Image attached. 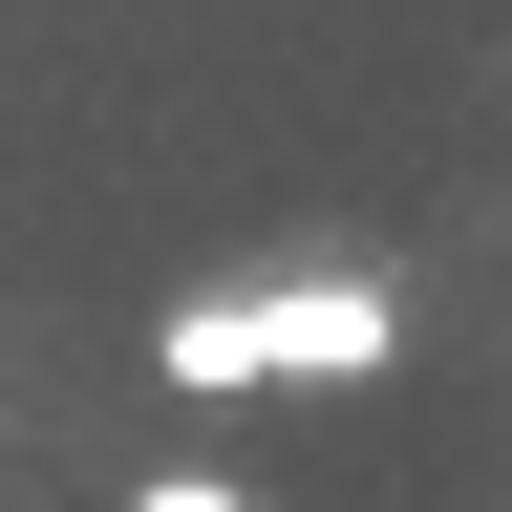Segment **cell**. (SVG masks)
<instances>
[{
	"label": "cell",
	"mask_w": 512,
	"mask_h": 512,
	"mask_svg": "<svg viewBox=\"0 0 512 512\" xmlns=\"http://www.w3.org/2000/svg\"><path fill=\"white\" fill-rule=\"evenodd\" d=\"M128 512H256L235 470H150V491H128Z\"/></svg>",
	"instance_id": "cell-2"
},
{
	"label": "cell",
	"mask_w": 512,
	"mask_h": 512,
	"mask_svg": "<svg viewBox=\"0 0 512 512\" xmlns=\"http://www.w3.org/2000/svg\"><path fill=\"white\" fill-rule=\"evenodd\" d=\"M384 342H406V299L363 278V256H299V278H214L150 320V363L214 406V384H384Z\"/></svg>",
	"instance_id": "cell-1"
}]
</instances>
